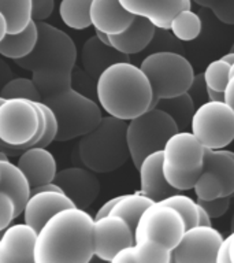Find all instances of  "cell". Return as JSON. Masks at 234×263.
<instances>
[{"label": "cell", "instance_id": "13", "mask_svg": "<svg viewBox=\"0 0 234 263\" xmlns=\"http://www.w3.org/2000/svg\"><path fill=\"white\" fill-rule=\"evenodd\" d=\"M223 236L215 228L196 225L185 229L171 251V263H213Z\"/></svg>", "mask_w": 234, "mask_h": 263}, {"label": "cell", "instance_id": "54", "mask_svg": "<svg viewBox=\"0 0 234 263\" xmlns=\"http://www.w3.org/2000/svg\"><path fill=\"white\" fill-rule=\"evenodd\" d=\"M3 100H4V98H2V96H0V103L3 102Z\"/></svg>", "mask_w": 234, "mask_h": 263}, {"label": "cell", "instance_id": "9", "mask_svg": "<svg viewBox=\"0 0 234 263\" xmlns=\"http://www.w3.org/2000/svg\"><path fill=\"white\" fill-rule=\"evenodd\" d=\"M176 121L164 111L151 107L127 122V145L135 168L152 152L162 151L167 140L177 133Z\"/></svg>", "mask_w": 234, "mask_h": 263}, {"label": "cell", "instance_id": "32", "mask_svg": "<svg viewBox=\"0 0 234 263\" xmlns=\"http://www.w3.org/2000/svg\"><path fill=\"white\" fill-rule=\"evenodd\" d=\"M0 96L4 99L22 98L29 99L32 102H41V93L32 78L15 77L10 80L6 85L0 89Z\"/></svg>", "mask_w": 234, "mask_h": 263}, {"label": "cell", "instance_id": "8", "mask_svg": "<svg viewBox=\"0 0 234 263\" xmlns=\"http://www.w3.org/2000/svg\"><path fill=\"white\" fill-rule=\"evenodd\" d=\"M152 88V107L162 98L188 92L194 71L185 57L171 51H158L148 55L140 65Z\"/></svg>", "mask_w": 234, "mask_h": 263}, {"label": "cell", "instance_id": "46", "mask_svg": "<svg viewBox=\"0 0 234 263\" xmlns=\"http://www.w3.org/2000/svg\"><path fill=\"white\" fill-rule=\"evenodd\" d=\"M196 4L201 6V7H205V8H212V6L217 3L218 0H192Z\"/></svg>", "mask_w": 234, "mask_h": 263}, {"label": "cell", "instance_id": "15", "mask_svg": "<svg viewBox=\"0 0 234 263\" xmlns=\"http://www.w3.org/2000/svg\"><path fill=\"white\" fill-rule=\"evenodd\" d=\"M53 182L71 199L75 207L82 210L89 209L100 192V181L94 172L86 167L74 166L61 170Z\"/></svg>", "mask_w": 234, "mask_h": 263}, {"label": "cell", "instance_id": "22", "mask_svg": "<svg viewBox=\"0 0 234 263\" xmlns=\"http://www.w3.org/2000/svg\"><path fill=\"white\" fill-rule=\"evenodd\" d=\"M81 61L84 71L98 81L100 74L116 62L129 61V55L119 52L114 47L106 45L94 34L85 41L81 51Z\"/></svg>", "mask_w": 234, "mask_h": 263}, {"label": "cell", "instance_id": "40", "mask_svg": "<svg viewBox=\"0 0 234 263\" xmlns=\"http://www.w3.org/2000/svg\"><path fill=\"white\" fill-rule=\"evenodd\" d=\"M12 78H14L12 70L10 69V66L0 58V89H2L10 80H12Z\"/></svg>", "mask_w": 234, "mask_h": 263}, {"label": "cell", "instance_id": "44", "mask_svg": "<svg viewBox=\"0 0 234 263\" xmlns=\"http://www.w3.org/2000/svg\"><path fill=\"white\" fill-rule=\"evenodd\" d=\"M205 92H207V96H208L209 100H215V102H223V92L221 90H215L212 88H208L205 85Z\"/></svg>", "mask_w": 234, "mask_h": 263}, {"label": "cell", "instance_id": "21", "mask_svg": "<svg viewBox=\"0 0 234 263\" xmlns=\"http://www.w3.org/2000/svg\"><path fill=\"white\" fill-rule=\"evenodd\" d=\"M135 15L122 7L119 0H92L90 21L96 30L107 34H118L125 32Z\"/></svg>", "mask_w": 234, "mask_h": 263}, {"label": "cell", "instance_id": "30", "mask_svg": "<svg viewBox=\"0 0 234 263\" xmlns=\"http://www.w3.org/2000/svg\"><path fill=\"white\" fill-rule=\"evenodd\" d=\"M92 0H62L59 15L66 26L74 30H84L92 26L90 21Z\"/></svg>", "mask_w": 234, "mask_h": 263}, {"label": "cell", "instance_id": "23", "mask_svg": "<svg viewBox=\"0 0 234 263\" xmlns=\"http://www.w3.org/2000/svg\"><path fill=\"white\" fill-rule=\"evenodd\" d=\"M156 26L151 21L143 16H135L129 28L118 34H108L110 36L111 47L125 55L139 53L151 44L156 33Z\"/></svg>", "mask_w": 234, "mask_h": 263}, {"label": "cell", "instance_id": "26", "mask_svg": "<svg viewBox=\"0 0 234 263\" xmlns=\"http://www.w3.org/2000/svg\"><path fill=\"white\" fill-rule=\"evenodd\" d=\"M37 39H38V28H37V21L34 20L24 32L15 34L7 33V36L0 41V55L12 61L22 59L28 57L34 49Z\"/></svg>", "mask_w": 234, "mask_h": 263}, {"label": "cell", "instance_id": "18", "mask_svg": "<svg viewBox=\"0 0 234 263\" xmlns=\"http://www.w3.org/2000/svg\"><path fill=\"white\" fill-rule=\"evenodd\" d=\"M122 7L135 16L151 21L158 29L168 30L172 18L192 7V0H119Z\"/></svg>", "mask_w": 234, "mask_h": 263}, {"label": "cell", "instance_id": "49", "mask_svg": "<svg viewBox=\"0 0 234 263\" xmlns=\"http://www.w3.org/2000/svg\"><path fill=\"white\" fill-rule=\"evenodd\" d=\"M231 241H230V260L234 263V232H231Z\"/></svg>", "mask_w": 234, "mask_h": 263}, {"label": "cell", "instance_id": "35", "mask_svg": "<svg viewBox=\"0 0 234 263\" xmlns=\"http://www.w3.org/2000/svg\"><path fill=\"white\" fill-rule=\"evenodd\" d=\"M197 203L208 213L211 219H217V218H221L222 215L227 213L230 203H231V196L217 197V199H211V200L197 199Z\"/></svg>", "mask_w": 234, "mask_h": 263}, {"label": "cell", "instance_id": "38", "mask_svg": "<svg viewBox=\"0 0 234 263\" xmlns=\"http://www.w3.org/2000/svg\"><path fill=\"white\" fill-rule=\"evenodd\" d=\"M55 7V0H34V20L45 21L51 16Z\"/></svg>", "mask_w": 234, "mask_h": 263}, {"label": "cell", "instance_id": "52", "mask_svg": "<svg viewBox=\"0 0 234 263\" xmlns=\"http://www.w3.org/2000/svg\"><path fill=\"white\" fill-rule=\"evenodd\" d=\"M227 152H229L230 156H231V158H233V159H234V152H231V151H227Z\"/></svg>", "mask_w": 234, "mask_h": 263}, {"label": "cell", "instance_id": "12", "mask_svg": "<svg viewBox=\"0 0 234 263\" xmlns=\"http://www.w3.org/2000/svg\"><path fill=\"white\" fill-rule=\"evenodd\" d=\"M197 199L211 200L234 193V159L225 149L205 148L203 168L193 186Z\"/></svg>", "mask_w": 234, "mask_h": 263}, {"label": "cell", "instance_id": "2", "mask_svg": "<svg viewBox=\"0 0 234 263\" xmlns=\"http://www.w3.org/2000/svg\"><path fill=\"white\" fill-rule=\"evenodd\" d=\"M37 28L38 39L34 49L28 57L14 62L32 71V80L44 99L73 86L77 47L67 33L53 25L37 21Z\"/></svg>", "mask_w": 234, "mask_h": 263}, {"label": "cell", "instance_id": "55", "mask_svg": "<svg viewBox=\"0 0 234 263\" xmlns=\"http://www.w3.org/2000/svg\"><path fill=\"white\" fill-rule=\"evenodd\" d=\"M2 234H3V230H2V232H0V237H2Z\"/></svg>", "mask_w": 234, "mask_h": 263}, {"label": "cell", "instance_id": "29", "mask_svg": "<svg viewBox=\"0 0 234 263\" xmlns=\"http://www.w3.org/2000/svg\"><path fill=\"white\" fill-rule=\"evenodd\" d=\"M152 203H155V201L141 192L121 195L119 200L115 203L110 214L123 218L127 222V225L130 226L131 230L134 232L141 215Z\"/></svg>", "mask_w": 234, "mask_h": 263}, {"label": "cell", "instance_id": "41", "mask_svg": "<svg viewBox=\"0 0 234 263\" xmlns=\"http://www.w3.org/2000/svg\"><path fill=\"white\" fill-rule=\"evenodd\" d=\"M223 102L234 110V77H230L225 90H223Z\"/></svg>", "mask_w": 234, "mask_h": 263}, {"label": "cell", "instance_id": "43", "mask_svg": "<svg viewBox=\"0 0 234 263\" xmlns=\"http://www.w3.org/2000/svg\"><path fill=\"white\" fill-rule=\"evenodd\" d=\"M199 204V203H197ZM211 217L208 215V213L205 211L201 205H199V225H205V226H211Z\"/></svg>", "mask_w": 234, "mask_h": 263}, {"label": "cell", "instance_id": "31", "mask_svg": "<svg viewBox=\"0 0 234 263\" xmlns=\"http://www.w3.org/2000/svg\"><path fill=\"white\" fill-rule=\"evenodd\" d=\"M201 24L200 16L193 12L190 8L182 10L172 18L170 30L181 41H192L200 36Z\"/></svg>", "mask_w": 234, "mask_h": 263}, {"label": "cell", "instance_id": "6", "mask_svg": "<svg viewBox=\"0 0 234 263\" xmlns=\"http://www.w3.org/2000/svg\"><path fill=\"white\" fill-rule=\"evenodd\" d=\"M57 119L55 141H70L93 130L103 118L102 107L73 86L43 99Z\"/></svg>", "mask_w": 234, "mask_h": 263}, {"label": "cell", "instance_id": "20", "mask_svg": "<svg viewBox=\"0 0 234 263\" xmlns=\"http://www.w3.org/2000/svg\"><path fill=\"white\" fill-rule=\"evenodd\" d=\"M16 164L26 174L32 189L52 182L56 177V159L47 148L32 147L25 149L21 152Z\"/></svg>", "mask_w": 234, "mask_h": 263}, {"label": "cell", "instance_id": "36", "mask_svg": "<svg viewBox=\"0 0 234 263\" xmlns=\"http://www.w3.org/2000/svg\"><path fill=\"white\" fill-rule=\"evenodd\" d=\"M15 218V203L12 197L0 191V232L11 225Z\"/></svg>", "mask_w": 234, "mask_h": 263}, {"label": "cell", "instance_id": "3", "mask_svg": "<svg viewBox=\"0 0 234 263\" xmlns=\"http://www.w3.org/2000/svg\"><path fill=\"white\" fill-rule=\"evenodd\" d=\"M96 98L107 114L130 121L152 107V88L140 66L116 62L98 78Z\"/></svg>", "mask_w": 234, "mask_h": 263}, {"label": "cell", "instance_id": "5", "mask_svg": "<svg viewBox=\"0 0 234 263\" xmlns=\"http://www.w3.org/2000/svg\"><path fill=\"white\" fill-rule=\"evenodd\" d=\"M45 132V118L29 99H4L0 103V148L16 155L36 147Z\"/></svg>", "mask_w": 234, "mask_h": 263}, {"label": "cell", "instance_id": "47", "mask_svg": "<svg viewBox=\"0 0 234 263\" xmlns=\"http://www.w3.org/2000/svg\"><path fill=\"white\" fill-rule=\"evenodd\" d=\"M96 36H98L99 40L102 41V43H104L106 45H111L110 36H108L107 33H103V32H100V30H96Z\"/></svg>", "mask_w": 234, "mask_h": 263}, {"label": "cell", "instance_id": "1", "mask_svg": "<svg viewBox=\"0 0 234 263\" xmlns=\"http://www.w3.org/2000/svg\"><path fill=\"white\" fill-rule=\"evenodd\" d=\"M94 218L70 207L56 213L37 232L34 263H88L93 252Z\"/></svg>", "mask_w": 234, "mask_h": 263}, {"label": "cell", "instance_id": "53", "mask_svg": "<svg viewBox=\"0 0 234 263\" xmlns=\"http://www.w3.org/2000/svg\"><path fill=\"white\" fill-rule=\"evenodd\" d=\"M230 52H234V43L233 45H231V48H230Z\"/></svg>", "mask_w": 234, "mask_h": 263}, {"label": "cell", "instance_id": "42", "mask_svg": "<svg viewBox=\"0 0 234 263\" xmlns=\"http://www.w3.org/2000/svg\"><path fill=\"white\" fill-rule=\"evenodd\" d=\"M119 197L121 196H115L112 197V199H110L108 201H106V203H104V204L98 210V213H96V217L94 218H100V217H104V215H108V214L111 213L112 207L115 205V203L119 200Z\"/></svg>", "mask_w": 234, "mask_h": 263}, {"label": "cell", "instance_id": "16", "mask_svg": "<svg viewBox=\"0 0 234 263\" xmlns=\"http://www.w3.org/2000/svg\"><path fill=\"white\" fill-rule=\"evenodd\" d=\"M37 230L24 223L10 225L0 237V263H34Z\"/></svg>", "mask_w": 234, "mask_h": 263}, {"label": "cell", "instance_id": "17", "mask_svg": "<svg viewBox=\"0 0 234 263\" xmlns=\"http://www.w3.org/2000/svg\"><path fill=\"white\" fill-rule=\"evenodd\" d=\"M70 207H75V204L63 191H37L32 192L26 201L24 219L38 232L52 215Z\"/></svg>", "mask_w": 234, "mask_h": 263}, {"label": "cell", "instance_id": "19", "mask_svg": "<svg viewBox=\"0 0 234 263\" xmlns=\"http://www.w3.org/2000/svg\"><path fill=\"white\" fill-rule=\"evenodd\" d=\"M140 185L145 196L153 201H162L181 191L170 185L163 173V149L152 152L141 162L139 167Z\"/></svg>", "mask_w": 234, "mask_h": 263}, {"label": "cell", "instance_id": "48", "mask_svg": "<svg viewBox=\"0 0 234 263\" xmlns=\"http://www.w3.org/2000/svg\"><path fill=\"white\" fill-rule=\"evenodd\" d=\"M221 59H223L225 62H227L229 65H234V52H227L226 55H223Z\"/></svg>", "mask_w": 234, "mask_h": 263}, {"label": "cell", "instance_id": "50", "mask_svg": "<svg viewBox=\"0 0 234 263\" xmlns=\"http://www.w3.org/2000/svg\"><path fill=\"white\" fill-rule=\"evenodd\" d=\"M8 159V154L4 149L0 148V160H7Z\"/></svg>", "mask_w": 234, "mask_h": 263}, {"label": "cell", "instance_id": "14", "mask_svg": "<svg viewBox=\"0 0 234 263\" xmlns=\"http://www.w3.org/2000/svg\"><path fill=\"white\" fill-rule=\"evenodd\" d=\"M134 244V232L123 218L108 214L94 218L93 252L102 260L111 262L119 251Z\"/></svg>", "mask_w": 234, "mask_h": 263}, {"label": "cell", "instance_id": "24", "mask_svg": "<svg viewBox=\"0 0 234 263\" xmlns=\"http://www.w3.org/2000/svg\"><path fill=\"white\" fill-rule=\"evenodd\" d=\"M0 191L12 197L15 203L16 218L24 214L25 205L32 195V186L28 177L18 164L7 160H0Z\"/></svg>", "mask_w": 234, "mask_h": 263}, {"label": "cell", "instance_id": "28", "mask_svg": "<svg viewBox=\"0 0 234 263\" xmlns=\"http://www.w3.org/2000/svg\"><path fill=\"white\" fill-rule=\"evenodd\" d=\"M0 11L7 20L8 33H21L34 21V0H0Z\"/></svg>", "mask_w": 234, "mask_h": 263}, {"label": "cell", "instance_id": "4", "mask_svg": "<svg viewBox=\"0 0 234 263\" xmlns=\"http://www.w3.org/2000/svg\"><path fill=\"white\" fill-rule=\"evenodd\" d=\"M126 132L127 121L112 115L103 117L98 126L78 143L81 163L94 173H111L122 167L130 158Z\"/></svg>", "mask_w": 234, "mask_h": 263}, {"label": "cell", "instance_id": "39", "mask_svg": "<svg viewBox=\"0 0 234 263\" xmlns=\"http://www.w3.org/2000/svg\"><path fill=\"white\" fill-rule=\"evenodd\" d=\"M230 241H231V236H227L222 240L221 246L218 248L217 263H231L230 260Z\"/></svg>", "mask_w": 234, "mask_h": 263}, {"label": "cell", "instance_id": "45", "mask_svg": "<svg viewBox=\"0 0 234 263\" xmlns=\"http://www.w3.org/2000/svg\"><path fill=\"white\" fill-rule=\"evenodd\" d=\"M7 33H8L7 20H6V16L3 15V12L0 11V41L7 36Z\"/></svg>", "mask_w": 234, "mask_h": 263}, {"label": "cell", "instance_id": "27", "mask_svg": "<svg viewBox=\"0 0 234 263\" xmlns=\"http://www.w3.org/2000/svg\"><path fill=\"white\" fill-rule=\"evenodd\" d=\"M153 107L164 111V112H167L176 121L180 132L186 130L190 126L193 114L196 111L194 100H193L189 92H184V93L176 95V96H170V98L159 99Z\"/></svg>", "mask_w": 234, "mask_h": 263}, {"label": "cell", "instance_id": "7", "mask_svg": "<svg viewBox=\"0 0 234 263\" xmlns=\"http://www.w3.org/2000/svg\"><path fill=\"white\" fill-rule=\"evenodd\" d=\"M204 145L192 132H177L163 148V173L178 191L193 189L204 162Z\"/></svg>", "mask_w": 234, "mask_h": 263}, {"label": "cell", "instance_id": "33", "mask_svg": "<svg viewBox=\"0 0 234 263\" xmlns=\"http://www.w3.org/2000/svg\"><path fill=\"white\" fill-rule=\"evenodd\" d=\"M162 203L176 209L181 214L186 229L199 225V204L186 195H182L181 192L174 193L162 200Z\"/></svg>", "mask_w": 234, "mask_h": 263}, {"label": "cell", "instance_id": "10", "mask_svg": "<svg viewBox=\"0 0 234 263\" xmlns=\"http://www.w3.org/2000/svg\"><path fill=\"white\" fill-rule=\"evenodd\" d=\"M190 127L204 148L223 149L234 140V110L225 102L208 100L196 108Z\"/></svg>", "mask_w": 234, "mask_h": 263}, {"label": "cell", "instance_id": "25", "mask_svg": "<svg viewBox=\"0 0 234 263\" xmlns=\"http://www.w3.org/2000/svg\"><path fill=\"white\" fill-rule=\"evenodd\" d=\"M114 263H171V251L151 240H137L115 255Z\"/></svg>", "mask_w": 234, "mask_h": 263}, {"label": "cell", "instance_id": "11", "mask_svg": "<svg viewBox=\"0 0 234 263\" xmlns=\"http://www.w3.org/2000/svg\"><path fill=\"white\" fill-rule=\"evenodd\" d=\"M185 222L176 209L155 201L140 218L134 230V241L151 240L172 251L185 232Z\"/></svg>", "mask_w": 234, "mask_h": 263}, {"label": "cell", "instance_id": "37", "mask_svg": "<svg viewBox=\"0 0 234 263\" xmlns=\"http://www.w3.org/2000/svg\"><path fill=\"white\" fill-rule=\"evenodd\" d=\"M211 10L221 22L234 25V0H218Z\"/></svg>", "mask_w": 234, "mask_h": 263}, {"label": "cell", "instance_id": "51", "mask_svg": "<svg viewBox=\"0 0 234 263\" xmlns=\"http://www.w3.org/2000/svg\"><path fill=\"white\" fill-rule=\"evenodd\" d=\"M231 199L234 200V193L231 195ZM230 229H231V232H234V214H233V217H231V222H230Z\"/></svg>", "mask_w": 234, "mask_h": 263}, {"label": "cell", "instance_id": "34", "mask_svg": "<svg viewBox=\"0 0 234 263\" xmlns=\"http://www.w3.org/2000/svg\"><path fill=\"white\" fill-rule=\"evenodd\" d=\"M230 66L231 65H229L223 59L211 62L203 73L205 85L215 90L223 92L230 80Z\"/></svg>", "mask_w": 234, "mask_h": 263}]
</instances>
